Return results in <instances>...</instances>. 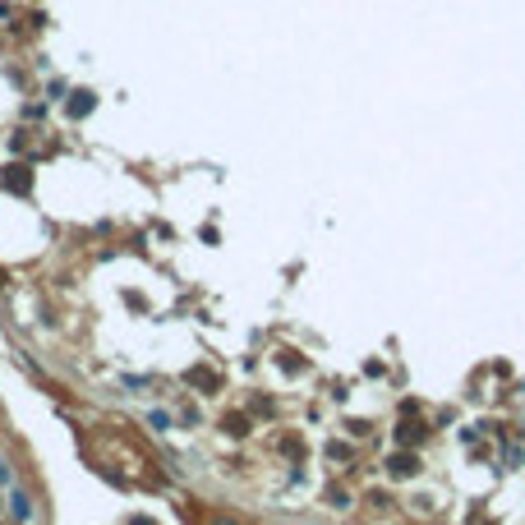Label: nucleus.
Listing matches in <instances>:
<instances>
[{
    "instance_id": "f257e3e1",
    "label": "nucleus",
    "mask_w": 525,
    "mask_h": 525,
    "mask_svg": "<svg viewBox=\"0 0 525 525\" xmlns=\"http://www.w3.org/2000/svg\"><path fill=\"white\" fill-rule=\"evenodd\" d=\"M387 475L392 479H410V475H419V461L410 456V451H396V456L387 461Z\"/></svg>"
},
{
    "instance_id": "f03ea898",
    "label": "nucleus",
    "mask_w": 525,
    "mask_h": 525,
    "mask_svg": "<svg viewBox=\"0 0 525 525\" xmlns=\"http://www.w3.org/2000/svg\"><path fill=\"white\" fill-rule=\"evenodd\" d=\"M5 185H10V189H19V194H28V185H32L28 166H10V170H5Z\"/></svg>"
},
{
    "instance_id": "7ed1b4c3",
    "label": "nucleus",
    "mask_w": 525,
    "mask_h": 525,
    "mask_svg": "<svg viewBox=\"0 0 525 525\" xmlns=\"http://www.w3.org/2000/svg\"><path fill=\"white\" fill-rule=\"evenodd\" d=\"M83 111H93V93H74L69 97V115H74V120L83 115Z\"/></svg>"
},
{
    "instance_id": "20e7f679",
    "label": "nucleus",
    "mask_w": 525,
    "mask_h": 525,
    "mask_svg": "<svg viewBox=\"0 0 525 525\" xmlns=\"http://www.w3.org/2000/svg\"><path fill=\"white\" fill-rule=\"evenodd\" d=\"M10 511H14L19 521H28V516H32V507H28V498H23V493H10Z\"/></svg>"
},
{
    "instance_id": "39448f33",
    "label": "nucleus",
    "mask_w": 525,
    "mask_h": 525,
    "mask_svg": "<svg viewBox=\"0 0 525 525\" xmlns=\"http://www.w3.org/2000/svg\"><path fill=\"white\" fill-rule=\"evenodd\" d=\"M396 438H401V443H419V438H424V424H401Z\"/></svg>"
}]
</instances>
